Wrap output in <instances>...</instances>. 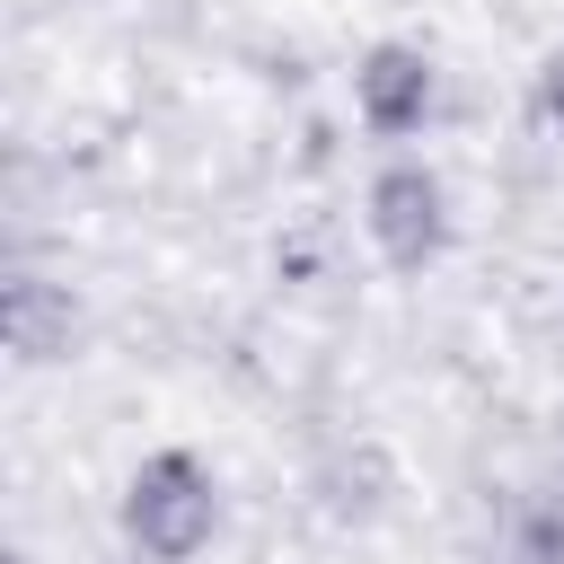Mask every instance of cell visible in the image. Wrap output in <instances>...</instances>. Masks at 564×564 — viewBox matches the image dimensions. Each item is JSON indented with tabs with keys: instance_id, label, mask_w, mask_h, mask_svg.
Masks as SVG:
<instances>
[{
	"instance_id": "277c9868",
	"label": "cell",
	"mask_w": 564,
	"mask_h": 564,
	"mask_svg": "<svg viewBox=\"0 0 564 564\" xmlns=\"http://www.w3.org/2000/svg\"><path fill=\"white\" fill-rule=\"evenodd\" d=\"M538 97H546V115H555V123H564V44H555V53H546V70H538Z\"/></svg>"
},
{
	"instance_id": "7a4b0ae2",
	"label": "cell",
	"mask_w": 564,
	"mask_h": 564,
	"mask_svg": "<svg viewBox=\"0 0 564 564\" xmlns=\"http://www.w3.org/2000/svg\"><path fill=\"white\" fill-rule=\"evenodd\" d=\"M370 238H379L397 264L441 256V238H449V194H441V176L414 167V159H397V167L370 185Z\"/></svg>"
},
{
	"instance_id": "6da1fadb",
	"label": "cell",
	"mask_w": 564,
	"mask_h": 564,
	"mask_svg": "<svg viewBox=\"0 0 564 564\" xmlns=\"http://www.w3.org/2000/svg\"><path fill=\"white\" fill-rule=\"evenodd\" d=\"M212 529H220V485H212V467H203L194 449H159V458L132 467V485H123V538H132L150 564L203 555Z\"/></svg>"
},
{
	"instance_id": "3957f363",
	"label": "cell",
	"mask_w": 564,
	"mask_h": 564,
	"mask_svg": "<svg viewBox=\"0 0 564 564\" xmlns=\"http://www.w3.org/2000/svg\"><path fill=\"white\" fill-rule=\"evenodd\" d=\"M352 97H361V123H370L379 141H405V132H423V115H432V62H423L414 44H379V53L361 62Z\"/></svg>"
}]
</instances>
